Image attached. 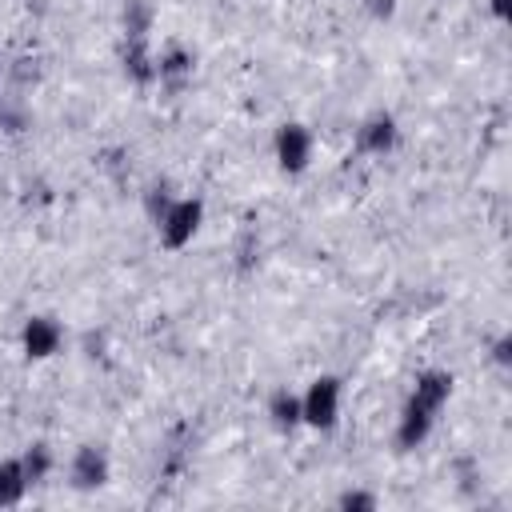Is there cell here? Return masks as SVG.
I'll return each mask as SVG.
<instances>
[{
	"label": "cell",
	"mask_w": 512,
	"mask_h": 512,
	"mask_svg": "<svg viewBox=\"0 0 512 512\" xmlns=\"http://www.w3.org/2000/svg\"><path fill=\"white\" fill-rule=\"evenodd\" d=\"M452 396V376L444 368H424L416 380H412V392L400 408V420H396V448L400 452H412L428 440V432L436 428V416L444 412Z\"/></svg>",
	"instance_id": "6da1fadb"
},
{
	"label": "cell",
	"mask_w": 512,
	"mask_h": 512,
	"mask_svg": "<svg viewBox=\"0 0 512 512\" xmlns=\"http://www.w3.org/2000/svg\"><path fill=\"white\" fill-rule=\"evenodd\" d=\"M200 224H204V200L200 196H176L172 208L156 220V232H160V244L168 252H180L184 244H192Z\"/></svg>",
	"instance_id": "7a4b0ae2"
},
{
	"label": "cell",
	"mask_w": 512,
	"mask_h": 512,
	"mask_svg": "<svg viewBox=\"0 0 512 512\" xmlns=\"http://www.w3.org/2000/svg\"><path fill=\"white\" fill-rule=\"evenodd\" d=\"M340 396H344L340 376H316L300 392V416H304V424L328 432L336 424V416H340Z\"/></svg>",
	"instance_id": "3957f363"
},
{
	"label": "cell",
	"mask_w": 512,
	"mask_h": 512,
	"mask_svg": "<svg viewBox=\"0 0 512 512\" xmlns=\"http://www.w3.org/2000/svg\"><path fill=\"white\" fill-rule=\"evenodd\" d=\"M272 148H276V164H280V172L300 176V172L308 168V160H312V132H308L304 124H296V120H292V124H280Z\"/></svg>",
	"instance_id": "277c9868"
},
{
	"label": "cell",
	"mask_w": 512,
	"mask_h": 512,
	"mask_svg": "<svg viewBox=\"0 0 512 512\" xmlns=\"http://www.w3.org/2000/svg\"><path fill=\"white\" fill-rule=\"evenodd\" d=\"M108 472H112V464H108V452H104L100 444H80V448L72 452L68 476H72V484H76L80 492L104 488V484H108Z\"/></svg>",
	"instance_id": "5b68a950"
},
{
	"label": "cell",
	"mask_w": 512,
	"mask_h": 512,
	"mask_svg": "<svg viewBox=\"0 0 512 512\" xmlns=\"http://www.w3.org/2000/svg\"><path fill=\"white\" fill-rule=\"evenodd\" d=\"M60 340H64V332H60V324L52 316H28L24 328H20V348H24L28 360L56 356L60 352Z\"/></svg>",
	"instance_id": "8992f818"
},
{
	"label": "cell",
	"mask_w": 512,
	"mask_h": 512,
	"mask_svg": "<svg viewBox=\"0 0 512 512\" xmlns=\"http://www.w3.org/2000/svg\"><path fill=\"white\" fill-rule=\"evenodd\" d=\"M400 140V128H396V116L392 112H372L364 124H360V148L372 152V156H388Z\"/></svg>",
	"instance_id": "52a82bcc"
},
{
	"label": "cell",
	"mask_w": 512,
	"mask_h": 512,
	"mask_svg": "<svg viewBox=\"0 0 512 512\" xmlns=\"http://www.w3.org/2000/svg\"><path fill=\"white\" fill-rule=\"evenodd\" d=\"M192 80V52H184L180 44H172V48H164L160 56H156V84L160 88H184Z\"/></svg>",
	"instance_id": "ba28073f"
},
{
	"label": "cell",
	"mask_w": 512,
	"mask_h": 512,
	"mask_svg": "<svg viewBox=\"0 0 512 512\" xmlns=\"http://www.w3.org/2000/svg\"><path fill=\"white\" fill-rule=\"evenodd\" d=\"M268 420H272L280 432L300 428V424H304V416H300V396H296L292 388H276V392L268 396Z\"/></svg>",
	"instance_id": "9c48e42d"
},
{
	"label": "cell",
	"mask_w": 512,
	"mask_h": 512,
	"mask_svg": "<svg viewBox=\"0 0 512 512\" xmlns=\"http://www.w3.org/2000/svg\"><path fill=\"white\" fill-rule=\"evenodd\" d=\"M28 488H32V484H28V476H24V464H20V456H8V460H0V508H12V504H20Z\"/></svg>",
	"instance_id": "30bf717a"
},
{
	"label": "cell",
	"mask_w": 512,
	"mask_h": 512,
	"mask_svg": "<svg viewBox=\"0 0 512 512\" xmlns=\"http://www.w3.org/2000/svg\"><path fill=\"white\" fill-rule=\"evenodd\" d=\"M20 464H24L28 484H44L48 472H52V448L48 444H28L24 456H20Z\"/></svg>",
	"instance_id": "8fae6325"
},
{
	"label": "cell",
	"mask_w": 512,
	"mask_h": 512,
	"mask_svg": "<svg viewBox=\"0 0 512 512\" xmlns=\"http://www.w3.org/2000/svg\"><path fill=\"white\" fill-rule=\"evenodd\" d=\"M172 200H176V196L168 192V184H152V188H148V196H144V208H148L152 224H156V220H160V216L172 208Z\"/></svg>",
	"instance_id": "7c38bea8"
},
{
	"label": "cell",
	"mask_w": 512,
	"mask_h": 512,
	"mask_svg": "<svg viewBox=\"0 0 512 512\" xmlns=\"http://www.w3.org/2000/svg\"><path fill=\"white\" fill-rule=\"evenodd\" d=\"M336 508H344V512H376V496L360 492V488H348V492L336 496Z\"/></svg>",
	"instance_id": "4fadbf2b"
},
{
	"label": "cell",
	"mask_w": 512,
	"mask_h": 512,
	"mask_svg": "<svg viewBox=\"0 0 512 512\" xmlns=\"http://www.w3.org/2000/svg\"><path fill=\"white\" fill-rule=\"evenodd\" d=\"M492 360H496V364H508V360H512V336H508V332L496 336V344H492Z\"/></svg>",
	"instance_id": "5bb4252c"
},
{
	"label": "cell",
	"mask_w": 512,
	"mask_h": 512,
	"mask_svg": "<svg viewBox=\"0 0 512 512\" xmlns=\"http://www.w3.org/2000/svg\"><path fill=\"white\" fill-rule=\"evenodd\" d=\"M368 12H372L376 20H388V16L396 12V0H368Z\"/></svg>",
	"instance_id": "9a60e30c"
},
{
	"label": "cell",
	"mask_w": 512,
	"mask_h": 512,
	"mask_svg": "<svg viewBox=\"0 0 512 512\" xmlns=\"http://www.w3.org/2000/svg\"><path fill=\"white\" fill-rule=\"evenodd\" d=\"M488 12H492L496 20H508V12H512V0H488Z\"/></svg>",
	"instance_id": "2e32d148"
},
{
	"label": "cell",
	"mask_w": 512,
	"mask_h": 512,
	"mask_svg": "<svg viewBox=\"0 0 512 512\" xmlns=\"http://www.w3.org/2000/svg\"><path fill=\"white\" fill-rule=\"evenodd\" d=\"M0 124H4V100H0Z\"/></svg>",
	"instance_id": "e0dca14e"
}]
</instances>
